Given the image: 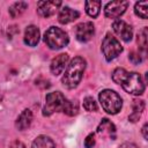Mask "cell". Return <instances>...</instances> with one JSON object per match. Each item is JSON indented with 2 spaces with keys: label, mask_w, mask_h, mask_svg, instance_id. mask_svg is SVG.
I'll return each mask as SVG.
<instances>
[{
  "label": "cell",
  "mask_w": 148,
  "mask_h": 148,
  "mask_svg": "<svg viewBox=\"0 0 148 148\" xmlns=\"http://www.w3.org/2000/svg\"><path fill=\"white\" fill-rule=\"evenodd\" d=\"M112 80L120 84L125 91L133 95H141L145 91V82L142 81V77L139 73L135 72H127L124 68H117L112 73Z\"/></svg>",
  "instance_id": "6da1fadb"
},
{
  "label": "cell",
  "mask_w": 148,
  "mask_h": 148,
  "mask_svg": "<svg viewBox=\"0 0 148 148\" xmlns=\"http://www.w3.org/2000/svg\"><path fill=\"white\" fill-rule=\"evenodd\" d=\"M84 68H86V60L82 57H75L67 66V69L61 79L62 84L68 89H73L77 87V84L82 80Z\"/></svg>",
  "instance_id": "7a4b0ae2"
},
{
  "label": "cell",
  "mask_w": 148,
  "mask_h": 148,
  "mask_svg": "<svg viewBox=\"0 0 148 148\" xmlns=\"http://www.w3.org/2000/svg\"><path fill=\"white\" fill-rule=\"evenodd\" d=\"M44 42L50 49L59 50L66 46L69 39H68V35L62 29L58 27H51L44 34Z\"/></svg>",
  "instance_id": "3957f363"
},
{
  "label": "cell",
  "mask_w": 148,
  "mask_h": 148,
  "mask_svg": "<svg viewBox=\"0 0 148 148\" xmlns=\"http://www.w3.org/2000/svg\"><path fill=\"white\" fill-rule=\"evenodd\" d=\"M99 102L104 111L110 114H116L120 111L123 101L121 97L111 89H105L99 94Z\"/></svg>",
  "instance_id": "277c9868"
},
{
  "label": "cell",
  "mask_w": 148,
  "mask_h": 148,
  "mask_svg": "<svg viewBox=\"0 0 148 148\" xmlns=\"http://www.w3.org/2000/svg\"><path fill=\"white\" fill-rule=\"evenodd\" d=\"M102 51L106 61H111L123 52V46L116 37L108 34L102 42Z\"/></svg>",
  "instance_id": "5b68a950"
},
{
  "label": "cell",
  "mask_w": 148,
  "mask_h": 148,
  "mask_svg": "<svg viewBox=\"0 0 148 148\" xmlns=\"http://www.w3.org/2000/svg\"><path fill=\"white\" fill-rule=\"evenodd\" d=\"M65 102H66V98L60 91H53V92L47 94L46 98H45V105L43 109V114L44 116H51L53 112L62 110Z\"/></svg>",
  "instance_id": "8992f818"
},
{
  "label": "cell",
  "mask_w": 148,
  "mask_h": 148,
  "mask_svg": "<svg viewBox=\"0 0 148 148\" xmlns=\"http://www.w3.org/2000/svg\"><path fill=\"white\" fill-rule=\"evenodd\" d=\"M128 7V1H123V0H117V1H111L106 3L104 8V14L109 18H118L120 15H123Z\"/></svg>",
  "instance_id": "52a82bcc"
},
{
  "label": "cell",
  "mask_w": 148,
  "mask_h": 148,
  "mask_svg": "<svg viewBox=\"0 0 148 148\" xmlns=\"http://www.w3.org/2000/svg\"><path fill=\"white\" fill-rule=\"evenodd\" d=\"M95 34V28L91 22H83L75 27V37L77 40L84 43L91 39Z\"/></svg>",
  "instance_id": "ba28073f"
},
{
  "label": "cell",
  "mask_w": 148,
  "mask_h": 148,
  "mask_svg": "<svg viewBox=\"0 0 148 148\" xmlns=\"http://www.w3.org/2000/svg\"><path fill=\"white\" fill-rule=\"evenodd\" d=\"M112 28L113 31L125 42H130L133 37V30L132 27L130 24H127L125 21L123 20H116L112 23Z\"/></svg>",
  "instance_id": "9c48e42d"
},
{
  "label": "cell",
  "mask_w": 148,
  "mask_h": 148,
  "mask_svg": "<svg viewBox=\"0 0 148 148\" xmlns=\"http://www.w3.org/2000/svg\"><path fill=\"white\" fill-rule=\"evenodd\" d=\"M61 6V1H39L37 3V12L43 17H50Z\"/></svg>",
  "instance_id": "30bf717a"
},
{
  "label": "cell",
  "mask_w": 148,
  "mask_h": 148,
  "mask_svg": "<svg viewBox=\"0 0 148 148\" xmlns=\"http://www.w3.org/2000/svg\"><path fill=\"white\" fill-rule=\"evenodd\" d=\"M97 134L103 138L114 139L116 138V126L108 118H103L97 127Z\"/></svg>",
  "instance_id": "8fae6325"
},
{
  "label": "cell",
  "mask_w": 148,
  "mask_h": 148,
  "mask_svg": "<svg viewBox=\"0 0 148 148\" xmlns=\"http://www.w3.org/2000/svg\"><path fill=\"white\" fill-rule=\"evenodd\" d=\"M80 16V13L77 10H74L67 6H64L60 8L59 14H58V21L61 24H67L69 22L75 21L77 17Z\"/></svg>",
  "instance_id": "7c38bea8"
},
{
  "label": "cell",
  "mask_w": 148,
  "mask_h": 148,
  "mask_svg": "<svg viewBox=\"0 0 148 148\" xmlns=\"http://www.w3.org/2000/svg\"><path fill=\"white\" fill-rule=\"evenodd\" d=\"M68 54L67 53H61V54H59V56H57L53 60H52V62H51V65H50V69H51V73L53 74V75H59L64 69H65V67H66V65H67V62H68Z\"/></svg>",
  "instance_id": "4fadbf2b"
},
{
  "label": "cell",
  "mask_w": 148,
  "mask_h": 148,
  "mask_svg": "<svg viewBox=\"0 0 148 148\" xmlns=\"http://www.w3.org/2000/svg\"><path fill=\"white\" fill-rule=\"evenodd\" d=\"M40 32L39 29L36 25H29L25 29L24 32V43L29 46H36L37 43L39 42Z\"/></svg>",
  "instance_id": "5bb4252c"
},
{
  "label": "cell",
  "mask_w": 148,
  "mask_h": 148,
  "mask_svg": "<svg viewBox=\"0 0 148 148\" xmlns=\"http://www.w3.org/2000/svg\"><path fill=\"white\" fill-rule=\"evenodd\" d=\"M31 123H32V112L29 109H25L17 117V119L15 121V126L17 130L24 131L31 125Z\"/></svg>",
  "instance_id": "9a60e30c"
},
{
  "label": "cell",
  "mask_w": 148,
  "mask_h": 148,
  "mask_svg": "<svg viewBox=\"0 0 148 148\" xmlns=\"http://www.w3.org/2000/svg\"><path fill=\"white\" fill-rule=\"evenodd\" d=\"M145 106H146V105H145V102H143L142 99H134L133 103H132L133 112H132V113L130 114V117H128L130 121H132V123L138 121V120L140 119V117H141L143 110H145Z\"/></svg>",
  "instance_id": "2e32d148"
},
{
  "label": "cell",
  "mask_w": 148,
  "mask_h": 148,
  "mask_svg": "<svg viewBox=\"0 0 148 148\" xmlns=\"http://www.w3.org/2000/svg\"><path fill=\"white\" fill-rule=\"evenodd\" d=\"M31 148H56V145L51 138L46 135H39L34 140Z\"/></svg>",
  "instance_id": "e0dca14e"
},
{
  "label": "cell",
  "mask_w": 148,
  "mask_h": 148,
  "mask_svg": "<svg viewBox=\"0 0 148 148\" xmlns=\"http://www.w3.org/2000/svg\"><path fill=\"white\" fill-rule=\"evenodd\" d=\"M28 7V3L27 2H23V1H18V2H15L13 3L10 7H9V14L13 18L17 17V16H21L25 9Z\"/></svg>",
  "instance_id": "ac0fdd59"
},
{
  "label": "cell",
  "mask_w": 148,
  "mask_h": 148,
  "mask_svg": "<svg viewBox=\"0 0 148 148\" xmlns=\"http://www.w3.org/2000/svg\"><path fill=\"white\" fill-rule=\"evenodd\" d=\"M86 6V12L89 16L91 17H97V15L99 14V9L102 6L101 1H86L84 2Z\"/></svg>",
  "instance_id": "d6986e66"
},
{
  "label": "cell",
  "mask_w": 148,
  "mask_h": 148,
  "mask_svg": "<svg viewBox=\"0 0 148 148\" xmlns=\"http://www.w3.org/2000/svg\"><path fill=\"white\" fill-rule=\"evenodd\" d=\"M134 12L135 14L146 20L148 17V1H139L135 3V7H134Z\"/></svg>",
  "instance_id": "ffe728a7"
},
{
  "label": "cell",
  "mask_w": 148,
  "mask_h": 148,
  "mask_svg": "<svg viewBox=\"0 0 148 148\" xmlns=\"http://www.w3.org/2000/svg\"><path fill=\"white\" fill-rule=\"evenodd\" d=\"M64 113H66L67 116H75V114H77V112H79V105H77V103L76 102H74V101H67L66 99V102H65V104H64V108H62V110H61Z\"/></svg>",
  "instance_id": "44dd1931"
},
{
  "label": "cell",
  "mask_w": 148,
  "mask_h": 148,
  "mask_svg": "<svg viewBox=\"0 0 148 148\" xmlns=\"http://www.w3.org/2000/svg\"><path fill=\"white\" fill-rule=\"evenodd\" d=\"M148 28L145 27L138 35V44L140 50L143 52V54H146V49H147V43H148Z\"/></svg>",
  "instance_id": "7402d4cb"
},
{
  "label": "cell",
  "mask_w": 148,
  "mask_h": 148,
  "mask_svg": "<svg viewBox=\"0 0 148 148\" xmlns=\"http://www.w3.org/2000/svg\"><path fill=\"white\" fill-rule=\"evenodd\" d=\"M83 108L89 111V112H94V111H97V104L96 102L94 101V98L91 96H87L84 99H83Z\"/></svg>",
  "instance_id": "603a6c76"
},
{
  "label": "cell",
  "mask_w": 148,
  "mask_h": 148,
  "mask_svg": "<svg viewBox=\"0 0 148 148\" xmlns=\"http://www.w3.org/2000/svg\"><path fill=\"white\" fill-rule=\"evenodd\" d=\"M128 58H130V60H131L133 64H139V62H141V61L143 60L145 56H143V54H141L140 52H135V51H132V52L130 53Z\"/></svg>",
  "instance_id": "cb8c5ba5"
},
{
  "label": "cell",
  "mask_w": 148,
  "mask_h": 148,
  "mask_svg": "<svg viewBox=\"0 0 148 148\" xmlns=\"http://www.w3.org/2000/svg\"><path fill=\"white\" fill-rule=\"evenodd\" d=\"M94 146H95V136H94V134H89L84 140V147L92 148Z\"/></svg>",
  "instance_id": "d4e9b609"
},
{
  "label": "cell",
  "mask_w": 148,
  "mask_h": 148,
  "mask_svg": "<svg viewBox=\"0 0 148 148\" xmlns=\"http://www.w3.org/2000/svg\"><path fill=\"white\" fill-rule=\"evenodd\" d=\"M9 148H25L24 143L21 142L20 140H14L10 145H9Z\"/></svg>",
  "instance_id": "484cf974"
},
{
  "label": "cell",
  "mask_w": 148,
  "mask_h": 148,
  "mask_svg": "<svg viewBox=\"0 0 148 148\" xmlns=\"http://www.w3.org/2000/svg\"><path fill=\"white\" fill-rule=\"evenodd\" d=\"M118 148H138L134 143H131V142H125L123 145H120Z\"/></svg>",
  "instance_id": "4316f807"
},
{
  "label": "cell",
  "mask_w": 148,
  "mask_h": 148,
  "mask_svg": "<svg viewBox=\"0 0 148 148\" xmlns=\"http://www.w3.org/2000/svg\"><path fill=\"white\" fill-rule=\"evenodd\" d=\"M147 127H148V125L147 124H145L143 125V127H142V134H143V138L147 140L148 139V134H147Z\"/></svg>",
  "instance_id": "83f0119b"
}]
</instances>
